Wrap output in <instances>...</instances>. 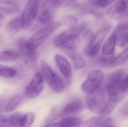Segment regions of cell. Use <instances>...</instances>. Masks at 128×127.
<instances>
[{
  "mask_svg": "<svg viewBox=\"0 0 128 127\" xmlns=\"http://www.w3.org/2000/svg\"><path fill=\"white\" fill-rule=\"evenodd\" d=\"M22 28L21 16H19L10 21L6 26V29L10 33H17Z\"/></svg>",
  "mask_w": 128,
  "mask_h": 127,
  "instance_id": "cell-20",
  "label": "cell"
},
{
  "mask_svg": "<svg viewBox=\"0 0 128 127\" xmlns=\"http://www.w3.org/2000/svg\"><path fill=\"white\" fill-rule=\"evenodd\" d=\"M52 19V15L51 12L48 9H45L39 16V21L42 24H47L50 23Z\"/></svg>",
  "mask_w": 128,
  "mask_h": 127,
  "instance_id": "cell-26",
  "label": "cell"
},
{
  "mask_svg": "<svg viewBox=\"0 0 128 127\" xmlns=\"http://www.w3.org/2000/svg\"><path fill=\"white\" fill-rule=\"evenodd\" d=\"M4 15L0 12V19H2L4 18Z\"/></svg>",
  "mask_w": 128,
  "mask_h": 127,
  "instance_id": "cell-35",
  "label": "cell"
},
{
  "mask_svg": "<svg viewBox=\"0 0 128 127\" xmlns=\"http://www.w3.org/2000/svg\"><path fill=\"white\" fill-rule=\"evenodd\" d=\"M20 54L16 51L7 50L0 52V62H6L13 61L20 57Z\"/></svg>",
  "mask_w": 128,
  "mask_h": 127,
  "instance_id": "cell-21",
  "label": "cell"
},
{
  "mask_svg": "<svg viewBox=\"0 0 128 127\" xmlns=\"http://www.w3.org/2000/svg\"><path fill=\"white\" fill-rule=\"evenodd\" d=\"M111 55L109 56H106L104 57L100 58L99 62L101 64L105 66H111L112 62L113 60L115 57Z\"/></svg>",
  "mask_w": 128,
  "mask_h": 127,
  "instance_id": "cell-29",
  "label": "cell"
},
{
  "mask_svg": "<svg viewBox=\"0 0 128 127\" xmlns=\"http://www.w3.org/2000/svg\"><path fill=\"white\" fill-rule=\"evenodd\" d=\"M40 0H28L21 15L22 28L27 30L31 27L36 16Z\"/></svg>",
  "mask_w": 128,
  "mask_h": 127,
  "instance_id": "cell-6",
  "label": "cell"
},
{
  "mask_svg": "<svg viewBox=\"0 0 128 127\" xmlns=\"http://www.w3.org/2000/svg\"><path fill=\"white\" fill-rule=\"evenodd\" d=\"M114 121L111 117L104 116L92 117L83 122L82 127H114Z\"/></svg>",
  "mask_w": 128,
  "mask_h": 127,
  "instance_id": "cell-13",
  "label": "cell"
},
{
  "mask_svg": "<svg viewBox=\"0 0 128 127\" xmlns=\"http://www.w3.org/2000/svg\"><path fill=\"white\" fill-rule=\"evenodd\" d=\"M40 66L44 79L50 88L57 93L62 92L64 85L61 78L44 61H41Z\"/></svg>",
  "mask_w": 128,
  "mask_h": 127,
  "instance_id": "cell-4",
  "label": "cell"
},
{
  "mask_svg": "<svg viewBox=\"0 0 128 127\" xmlns=\"http://www.w3.org/2000/svg\"><path fill=\"white\" fill-rule=\"evenodd\" d=\"M56 64L63 76L69 78L72 74V67L67 59L62 55H56L55 56Z\"/></svg>",
  "mask_w": 128,
  "mask_h": 127,
  "instance_id": "cell-14",
  "label": "cell"
},
{
  "mask_svg": "<svg viewBox=\"0 0 128 127\" xmlns=\"http://www.w3.org/2000/svg\"><path fill=\"white\" fill-rule=\"evenodd\" d=\"M19 7L14 1L10 0H0V10L7 14L16 13Z\"/></svg>",
  "mask_w": 128,
  "mask_h": 127,
  "instance_id": "cell-17",
  "label": "cell"
},
{
  "mask_svg": "<svg viewBox=\"0 0 128 127\" xmlns=\"http://www.w3.org/2000/svg\"><path fill=\"white\" fill-rule=\"evenodd\" d=\"M82 103L80 100H76L67 104L62 112L64 116L71 115L80 112L83 109Z\"/></svg>",
  "mask_w": 128,
  "mask_h": 127,
  "instance_id": "cell-16",
  "label": "cell"
},
{
  "mask_svg": "<svg viewBox=\"0 0 128 127\" xmlns=\"http://www.w3.org/2000/svg\"><path fill=\"white\" fill-rule=\"evenodd\" d=\"M8 117L9 116H0V127H9Z\"/></svg>",
  "mask_w": 128,
  "mask_h": 127,
  "instance_id": "cell-31",
  "label": "cell"
},
{
  "mask_svg": "<svg viewBox=\"0 0 128 127\" xmlns=\"http://www.w3.org/2000/svg\"><path fill=\"white\" fill-rule=\"evenodd\" d=\"M4 66L2 65H1L0 64V76L2 72L3 71V69H4Z\"/></svg>",
  "mask_w": 128,
  "mask_h": 127,
  "instance_id": "cell-34",
  "label": "cell"
},
{
  "mask_svg": "<svg viewBox=\"0 0 128 127\" xmlns=\"http://www.w3.org/2000/svg\"><path fill=\"white\" fill-rule=\"evenodd\" d=\"M16 74V71L14 69L4 66L0 76L6 78H10L14 77Z\"/></svg>",
  "mask_w": 128,
  "mask_h": 127,
  "instance_id": "cell-27",
  "label": "cell"
},
{
  "mask_svg": "<svg viewBox=\"0 0 128 127\" xmlns=\"http://www.w3.org/2000/svg\"><path fill=\"white\" fill-rule=\"evenodd\" d=\"M60 25V22H53L40 29L27 40L28 46L31 49L36 50Z\"/></svg>",
  "mask_w": 128,
  "mask_h": 127,
  "instance_id": "cell-5",
  "label": "cell"
},
{
  "mask_svg": "<svg viewBox=\"0 0 128 127\" xmlns=\"http://www.w3.org/2000/svg\"><path fill=\"white\" fill-rule=\"evenodd\" d=\"M68 50V55L73 62L74 69L78 70L84 68L86 63L84 58L78 53L73 51V50Z\"/></svg>",
  "mask_w": 128,
  "mask_h": 127,
  "instance_id": "cell-19",
  "label": "cell"
},
{
  "mask_svg": "<svg viewBox=\"0 0 128 127\" xmlns=\"http://www.w3.org/2000/svg\"><path fill=\"white\" fill-rule=\"evenodd\" d=\"M85 28V25H80L61 33L54 40V46L66 50H73L78 45L79 36Z\"/></svg>",
  "mask_w": 128,
  "mask_h": 127,
  "instance_id": "cell-3",
  "label": "cell"
},
{
  "mask_svg": "<svg viewBox=\"0 0 128 127\" xmlns=\"http://www.w3.org/2000/svg\"><path fill=\"white\" fill-rule=\"evenodd\" d=\"M110 27L102 28L96 33L85 48L84 52L88 56H96L99 52L102 43L110 31Z\"/></svg>",
  "mask_w": 128,
  "mask_h": 127,
  "instance_id": "cell-7",
  "label": "cell"
},
{
  "mask_svg": "<svg viewBox=\"0 0 128 127\" xmlns=\"http://www.w3.org/2000/svg\"><path fill=\"white\" fill-rule=\"evenodd\" d=\"M123 88L125 94H128V75L126 76L124 79Z\"/></svg>",
  "mask_w": 128,
  "mask_h": 127,
  "instance_id": "cell-32",
  "label": "cell"
},
{
  "mask_svg": "<svg viewBox=\"0 0 128 127\" xmlns=\"http://www.w3.org/2000/svg\"><path fill=\"white\" fill-rule=\"evenodd\" d=\"M122 113L123 115L128 117V106L123 109Z\"/></svg>",
  "mask_w": 128,
  "mask_h": 127,
  "instance_id": "cell-33",
  "label": "cell"
},
{
  "mask_svg": "<svg viewBox=\"0 0 128 127\" xmlns=\"http://www.w3.org/2000/svg\"><path fill=\"white\" fill-rule=\"evenodd\" d=\"M87 95V106L91 112L96 114L106 115L110 113L117 105L111 100L101 85L94 92Z\"/></svg>",
  "mask_w": 128,
  "mask_h": 127,
  "instance_id": "cell-1",
  "label": "cell"
},
{
  "mask_svg": "<svg viewBox=\"0 0 128 127\" xmlns=\"http://www.w3.org/2000/svg\"><path fill=\"white\" fill-rule=\"evenodd\" d=\"M112 34L116 37V44L121 47H124L128 37V22H122L120 23Z\"/></svg>",
  "mask_w": 128,
  "mask_h": 127,
  "instance_id": "cell-12",
  "label": "cell"
},
{
  "mask_svg": "<svg viewBox=\"0 0 128 127\" xmlns=\"http://www.w3.org/2000/svg\"><path fill=\"white\" fill-rule=\"evenodd\" d=\"M44 78L42 74L38 72L35 75L26 89V94L30 98L37 97L44 88Z\"/></svg>",
  "mask_w": 128,
  "mask_h": 127,
  "instance_id": "cell-9",
  "label": "cell"
},
{
  "mask_svg": "<svg viewBox=\"0 0 128 127\" xmlns=\"http://www.w3.org/2000/svg\"><path fill=\"white\" fill-rule=\"evenodd\" d=\"M104 78V72L100 70L91 72L81 85V89L86 94H90L97 90Z\"/></svg>",
  "mask_w": 128,
  "mask_h": 127,
  "instance_id": "cell-8",
  "label": "cell"
},
{
  "mask_svg": "<svg viewBox=\"0 0 128 127\" xmlns=\"http://www.w3.org/2000/svg\"><path fill=\"white\" fill-rule=\"evenodd\" d=\"M116 45V37L112 34L106 40L103 45L102 50L103 54L104 56L112 55L114 53Z\"/></svg>",
  "mask_w": 128,
  "mask_h": 127,
  "instance_id": "cell-18",
  "label": "cell"
},
{
  "mask_svg": "<svg viewBox=\"0 0 128 127\" xmlns=\"http://www.w3.org/2000/svg\"></svg>",
  "mask_w": 128,
  "mask_h": 127,
  "instance_id": "cell-37",
  "label": "cell"
},
{
  "mask_svg": "<svg viewBox=\"0 0 128 127\" xmlns=\"http://www.w3.org/2000/svg\"><path fill=\"white\" fill-rule=\"evenodd\" d=\"M127 44H128V40H127Z\"/></svg>",
  "mask_w": 128,
  "mask_h": 127,
  "instance_id": "cell-36",
  "label": "cell"
},
{
  "mask_svg": "<svg viewBox=\"0 0 128 127\" xmlns=\"http://www.w3.org/2000/svg\"><path fill=\"white\" fill-rule=\"evenodd\" d=\"M35 120V115L32 112H28L23 114L22 118L20 127H30Z\"/></svg>",
  "mask_w": 128,
  "mask_h": 127,
  "instance_id": "cell-25",
  "label": "cell"
},
{
  "mask_svg": "<svg viewBox=\"0 0 128 127\" xmlns=\"http://www.w3.org/2000/svg\"><path fill=\"white\" fill-rule=\"evenodd\" d=\"M23 114L20 112H16L9 116L8 123L9 127H20Z\"/></svg>",
  "mask_w": 128,
  "mask_h": 127,
  "instance_id": "cell-23",
  "label": "cell"
},
{
  "mask_svg": "<svg viewBox=\"0 0 128 127\" xmlns=\"http://www.w3.org/2000/svg\"><path fill=\"white\" fill-rule=\"evenodd\" d=\"M82 120L77 117H70L66 118L56 123H50L46 125V127H77L82 124Z\"/></svg>",
  "mask_w": 128,
  "mask_h": 127,
  "instance_id": "cell-15",
  "label": "cell"
},
{
  "mask_svg": "<svg viewBox=\"0 0 128 127\" xmlns=\"http://www.w3.org/2000/svg\"><path fill=\"white\" fill-rule=\"evenodd\" d=\"M126 77L123 69H118L110 74L101 85L111 100L116 104L122 100L126 94L123 88V82Z\"/></svg>",
  "mask_w": 128,
  "mask_h": 127,
  "instance_id": "cell-2",
  "label": "cell"
},
{
  "mask_svg": "<svg viewBox=\"0 0 128 127\" xmlns=\"http://www.w3.org/2000/svg\"><path fill=\"white\" fill-rule=\"evenodd\" d=\"M108 16L112 19H119L128 15V0H118L108 10Z\"/></svg>",
  "mask_w": 128,
  "mask_h": 127,
  "instance_id": "cell-11",
  "label": "cell"
},
{
  "mask_svg": "<svg viewBox=\"0 0 128 127\" xmlns=\"http://www.w3.org/2000/svg\"><path fill=\"white\" fill-rule=\"evenodd\" d=\"M65 0H46V6L57 7L62 5Z\"/></svg>",
  "mask_w": 128,
  "mask_h": 127,
  "instance_id": "cell-30",
  "label": "cell"
},
{
  "mask_svg": "<svg viewBox=\"0 0 128 127\" xmlns=\"http://www.w3.org/2000/svg\"><path fill=\"white\" fill-rule=\"evenodd\" d=\"M17 43L18 47L25 60V63L31 65H35L38 59L36 50L30 48L27 44V40L25 39H19Z\"/></svg>",
  "mask_w": 128,
  "mask_h": 127,
  "instance_id": "cell-10",
  "label": "cell"
},
{
  "mask_svg": "<svg viewBox=\"0 0 128 127\" xmlns=\"http://www.w3.org/2000/svg\"><path fill=\"white\" fill-rule=\"evenodd\" d=\"M115 0H92L93 4L100 8L106 7L110 5Z\"/></svg>",
  "mask_w": 128,
  "mask_h": 127,
  "instance_id": "cell-28",
  "label": "cell"
},
{
  "mask_svg": "<svg viewBox=\"0 0 128 127\" xmlns=\"http://www.w3.org/2000/svg\"><path fill=\"white\" fill-rule=\"evenodd\" d=\"M22 98L23 97L20 95L14 97L6 106L5 111L7 112H10L15 110L21 103Z\"/></svg>",
  "mask_w": 128,
  "mask_h": 127,
  "instance_id": "cell-22",
  "label": "cell"
},
{
  "mask_svg": "<svg viewBox=\"0 0 128 127\" xmlns=\"http://www.w3.org/2000/svg\"><path fill=\"white\" fill-rule=\"evenodd\" d=\"M128 61V47L117 56L114 57L112 62V66H118Z\"/></svg>",
  "mask_w": 128,
  "mask_h": 127,
  "instance_id": "cell-24",
  "label": "cell"
}]
</instances>
